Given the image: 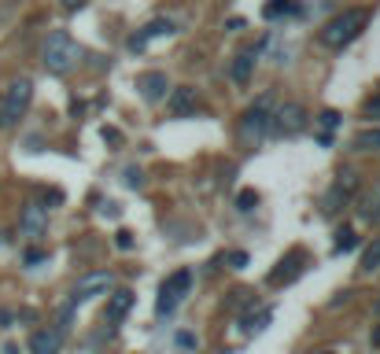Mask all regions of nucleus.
<instances>
[{
  "label": "nucleus",
  "mask_w": 380,
  "mask_h": 354,
  "mask_svg": "<svg viewBox=\"0 0 380 354\" xmlns=\"http://www.w3.org/2000/svg\"><path fill=\"white\" fill-rule=\"evenodd\" d=\"M365 19L369 15L362 8H347V12H340L336 19H329V23L321 26V45L325 48H347L365 30Z\"/></svg>",
  "instance_id": "1"
},
{
  "label": "nucleus",
  "mask_w": 380,
  "mask_h": 354,
  "mask_svg": "<svg viewBox=\"0 0 380 354\" xmlns=\"http://www.w3.org/2000/svg\"><path fill=\"white\" fill-rule=\"evenodd\" d=\"M41 59H45V70H52V74H67V70L78 67L82 48H78V41H74L67 30H56V34H48L45 48H41Z\"/></svg>",
  "instance_id": "2"
},
{
  "label": "nucleus",
  "mask_w": 380,
  "mask_h": 354,
  "mask_svg": "<svg viewBox=\"0 0 380 354\" xmlns=\"http://www.w3.org/2000/svg\"><path fill=\"white\" fill-rule=\"evenodd\" d=\"M30 100H34V85H30L26 78H19V81L8 85L4 100H0V130H12L19 118L26 115Z\"/></svg>",
  "instance_id": "3"
},
{
  "label": "nucleus",
  "mask_w": 380,
  "mask_h": 354,
  "mask_svg": "<svg viewBox=\"0 0 380 354\" xmlns=\"http://www.w3.org/2000/svg\"><path fill=\"white\" fill-rule=\"evenodd\" d=\"M269 122H274V96H258L240 118V137L244 141H263L269 133Z\"/></svg>",
  "instance_id": "4"
},
{
  "label": "nucleus",
  "mask_w": 380,
  "mask_h": 354,
  "mask_svg": "<svg viewBox=\"0 0 380 354\" xmlns=\"http://www.w3.org/2000/svg\"><path fill=\"white\" fill-rule=\"evenodd\" d=\"M189 288H192V270H178V273H170L167 281H162V288H159L155 314H159V317H170L173 310H178L181 299L189 295Z\"/></svg>",
  "instance_id": "5"
},
{
  "label": "nucleus",
  "mask_w": 380,
  "mask_h": 354,
  "mask_svg": "<svg viewBox=\"0 0 380 354\" xmlns=\"http://www.w3.org/2000/svg\"><path fill=\"white\" fill-rule=\"evenodd\" d=\"M115 288V273L111 270H93V273H85L78 284H74V295H70V306H78V303H89V299H100L107 295Z\"/></svg>",
  "instance_id": "6"
},
{
  "label": "nucleus",
  "mask_w": 380,
  "mask_h": 354,
  "mask_svg": "<svg viewBox=\"0 0 380 354\" xmlns=\"http://www.w3.org/2000/svg\"><path fill=\"white\" fill-rule=\"evenodd\" d=\"M269 130L281 133V137H296L307 130V111H303L299 104H281L274 111V122H269Z\"/></svg>",
  "instance_id": "7"
},
{
  "label": "nucleus",
  "mask_w": 380,
  "mask_h": 354,
  "mask_svg": "<svg viewBox=\"0 0 380 354\" xmlns=\"http://www.w3.org/2000/svg\"><path fill=\"white\" fill-rule=\"evenodd\" d=\"M48 229V207H41V203H26L23 214H19V233L30 236V240H41Z\"/></svg>",
  "instance_id": "8"
},
{
  "label": "nucleus",
  "mask_w": 380,
  "mask_h": 354,
  "mask_svg": "<svg viewBox=\"0 0 380 354\" xmlns=\"http://www.w3.org/2000/svg\"><path fill=\"white\" fill-rule=\"evenodd\" d=\"M354 188H358V177L351 174V170H343V174L336 177V185L325 192V207H321V210H325V214H336L347 199H351V192H354Z\"/></svg>",
  "instance_id": "9"
},
{
  "label": "nucleus",
  "mask_w": 380,
  "mask_h": 354,
  "mask_svg": "<svg viewBox=\"0 0 380 354\" xmlns=\"http://www.w3.org/2000/svg\"><path fill=\"white\" fill-rule=\"evenodd\" d=\"M303 262H307V255H303L299 248L288 251L285 259L277 262V270H269V284H288V281H296V277L303 273Z\"/></svg>",
  "instance_id": "10"
},
{
  "label": "nucleus",
  "mask_w": 380,
  "mask_h": 354,
  "mask_svg": "<svg viewBox=\"0 0 380 354\" xmlns=\"http://www.w3.org/2000/svg\"><path fill=\"white\" fill-rule=\"evenodd\" d=\"M137 89H140V96H144L148 104H159L162 96H167L170 85H167V74H162V70H148V74H140V78H137Z\"/></svg>",
  "instance_id": "11"
},
{
  "label": "nucleus",
  "mask_w": 380,
  "mask_h": 354,
  "mask_svg": "<svg viewBox=\"0 0 380 354\" xmlns=\"http://www.w3.org/2000/svg\"><path fill=\"white\" fill-rule=\"evenodd\" d=\"M162 34H173V23L170 19H151V23L140 30V34L129 37V52H144L151 37H162Z\"/></svg>",
  "instance_id": "12"
},
{
  "label": "nucleus",
  "mask_w": 380,
  "mask_h": 354,
  "mask_svg": "<svg viewBox=\"0 0 380 354\" xmlns=\"http://www.w3.org/2000/svg\"><path fill=\"white\" fill-rule=\"evenodd\" d=\"M63 347V332L59 328H37L30 336V354H59Z\"/></svg>",
  "instance_id": "13"
},
{
  "label": "nucleus",
  "mask_w": 380,
  "mask_h": 354,
  "mask_svg": "<svg viewBox=\"0 0 380 354\" xmlns=\"http://www.w3.org/2000/svg\"><path fill=\"white\" fill-rule=\"evenodd\" d=\"M129 310H133V292H129V288H118V292L107 295V310H104V317L115 325V321H122V317L129 314Z\"/></svg>",
  "instance_id": "14"
},
{
  "label": "nucleus",
  "mask_w": 380,
  "mask_h": 354,
  "mask_svg": "<svg viewBox=\"0 0 380 354\" xmlns=\"http://www.w3.org/2000/svg\"><path fill=\"white\" fill-rule=\"evenodd\" d=\"M196 111V89H189V85H181V89L170 92V115L173 118H184Z\"/></svg>",
  "instance_id": "15"
},
{
  "label": "nucleus",
  "mask_w": 380,
  "mask_h": 354,
  "mask_svg": "<svg viewBox=\"0 0 380 354\" xmlns=\"http://www.w3.org/2000/svg\"><path fill=\"white\" fill-rule=\"evenodd\" d=\"M251 70H255V48L251 52H240V56L233 59V67H229V78L236 85H244L247 78H251Z\"/></svg>",
  "instance_id": "16"
},
{
  "label": "nucleus",
  "mask_w": 380,
  "mask_h": 354,
  "mask_svg": "<svg viewBox=\"0 0 380 354\" xmlns=\"http://www.w3.org/2000/svg\"><path fill=\"white\" fill-rule=\"evenodd\" d=\"M362 218L369 225H380V181L373 185V192L365 196V207H362Z\"/></svg>",
  "instance_id": "17"
},
{
  "label": "nucleus",
  "mask_w": 380,
  "mask_h": 354,
  "mask_svg": "<svg viewBox=\"0 0 380 354\" xmlns=\"http://www.w3.org/2000/svg\"><path fill=\"white\" fill-rule=\"evenodd\" d=\"M266 19H281V15H299V0H274L263 8Z\"/></svg>",
  "instance_id": "18"
},
{
  "label": "nucleus",
  "mask_w": 380,
  "mask_h": 354,
  "mask_svg": "<svg viewBox=\"0 0 380 354\" xmlns=\"http://www.w3.org/2000/svg\"><path fill=\"white\" fill-rule=\"evenodd\" d=\"M354 148L358 152H380V130H362L354 137Z\"/></svg>",
  "instance_id": "19"
},
{
  "label": "nucleus",
  "mask_w": 380,
  "mask_h": 354,
  "mask_svg": "<svg viewBox=\"0 0 380 354\" xmlns=\"http://www.w3.org/2000/svg\"><path fill=\"white\" fill-rule=\"evenodd\" d=\"M362 270H365V273L380 270V236H373V244L362 251Z\"/></svg>",
  "instance_id": "20"
},
{
  "label": "nucleus",
  "mask_w": 380,
  "mask_h": 354,
  "mask_svg": "<svg viewBox=\"0 0 380 354\" xmlns=\"http://www.w3.org/2000/svg\"><path fill=\"white\" fill-rule=\"evenodd\" d=\"M354 248H358L354 229H340V233H336V244H332V251H336V255H347V251H354Z\"/></svg>",
  "instance_id": "21"
},
{
  "label": "nucleus",
  "mask_w": 380,
  "mask_h": 354,
  "mask_svg": "<svg viewBox=\"0 0 380 354\" xmlns=\"http://www.w3.org/2000/svg\"><path fill=\"white\" fill-rule=\"evenodd\" d=\"M255 203H258V192L255 188H244L240 196H236V210L247 214V210H255Z\"/></svg>",
  "instance_id": "22"
},
{
  "label": "nucleus",
  "mask_w": 380,
  "mask_h": 354,
  "mask_svg": "<svg viewBox=\"0 0 380 354\" xmlns=\"http://www.w3.org/2000/svg\"><path fill=\"white\" fill-rule=\"evenodd\" d=\"M115 248H118V251H133V233L118 229V233H115Z\"/></svg>",
  "instance_id": "23"
},
{
  "label": "nucleus",
  "mask_w": 380,
  "mask_h": 354,
  "mask_svg": "<svg viewBox=\"0 0 380 354\" xmlns=\"http://www.w3.org/2000/svg\"><path fill=\"white\" fill-rule=\"evenodd\" d=\"M318 122H321V130L329 133V130H336V126H340V115H336V111H321Z\"/></svg>",
  "instance_id": "24"
},
{
  "label": "nucleus",
  "mask_w": 380,
  "mask_h": 354,
  "mask_svg": "<svg viewBox=\"0 0 380 354\" xmlns=\"http://www.w3.org/2000/svg\"><path fill=\"white\" fill-rule=\"evenodd\" d=\"M126 185H129V188H140V185H144V174H140L137 166H129V170H126Z\"/></svg>",
  "instance_id": "25"
},
{
  "label": "nucleus",
  "mask_w": 380,
  "mask_h": 354,
  "mask_svg": "<svg viewBox=\"0 0 380 354\" xmlns=\"http://www.w3.org/2000/svg\"><path fill=\"white\" fill-rule=\"evenodd\" d=\"M247 262H251V259H247V251H233V255H229V266H233V270H244Z\"/></svg>",
  "instance_id": "26"
},
{
  "label": "nucleus",
  "mask_w": 380,
  "mask_h": 354,
  "mask_svg": "<svg viewBox=\"0 0 380 354\" xmlns=\"http://www.w3.org/2000/svg\"><path fill=\"white\" fill-rule=\"evenodd\" d=\"M365 118H380V92L365 104Z\"/></svg>",
  "instance_id": "27"
},
{
  "label": "nucleus",
  "mask_w": 380,
  "mask_h": 354,
  "mask_svg": "<svg viewBox=\"0 0 380 354\" xmlns=\"http://www.w3.org/2000/svg\"><path fill=\"white\" fill-rule=\"evenodd\" d=\"M104 141H107V144H122V133L111 130V126H104Z\"/></svg>",
  "instance_id": "28"
},
{
  "label": "nucleus",
  "mask_w": 380,
  "mask_h": 354,
  "mask_svg": "<svg viewBox=\"0 0 380 354\" xmlns=\"http://www.w3.org/2000/svg\"><path fill=\"white\" fill-rule=\"evenodd\" d=\"M100 214H104V218H118L122 210H118V203H104V207H100Z\"/></svg>",
  "instance_id": "29"
},
{
  "label": "nucleus",
  "mask_w": 380,
  "mask_h": 354,
  "mask_svg": "<svg viewBox=\"0 0 380 354\" xmlns=\"http://www.w3.org/2000/svg\"><path fill=\"white\" fill-rule=\"evenodd\" d=\"M26 262H30V266H37V262H45V251H26Z\"/></svg>",
  "instance_id": "30"
},
{
  "label": "nucleus",
  "mask_w": 380,
  "mask_h": 354,
  "mask_svg": "<svg viewBox=\"0 0 380 354\" xmlns=\"http://www.w3.org/2000/svg\"><path fill=\"white\" fill-rule=\"evenodd\" d=\"M178 343H181V347H196V340H192L189 332H181V336H178Z\"/></svg>",
  "instance_id": "31"
},
{
  "label": "nucleus",
  "mask_w": 380,
  "mask_h": 354,
  "mask_svg": "<svg viewBox=\"0 0 380 354\" xmlns=\"http://www.w3.org/2000/svg\"><path fill=\"white\" fill-rule=\"evenodd\" d=\"M63 4H67V8H70V12H74V8H82V4H85V0H63Z\"/></svg>",
  "instance_id": "32"
},
{
  "label": "nucleus",
  "mask_w": 380,
  "mask_h": 354,
  "mask_svg": "<svg viewBox=\"0 0 380 354\" xmlns=\"http://www.w3.org/2000/svg\"><path fill=\"white\" fill-rule=\"evenodd\" d=\"M4 354H23V351H19L15 343H8V347H4Z\"/></svg>",
  "instance_id": "33"
},
{
  "label": "nucleus",
  "mask_w": 380,
  "mask_h": 354,
  "mask_svg": "<svg viewBox=\"0 0 380 354\" xmlns=\"http://www.w3.org/2000/svg\"><path fill=\"white\" fill-rule=\"evenodd\" d=\"M373 347H380V325H377V332H373Z\"/></svg>",
  "instance_id": "34"
},
{
  "label": "nucleus",
  "mask_w": 380,
  "mask_h": 354,
  "mask_svg": "<svg viewBox=\"0 0 380 354\" xmlns=\"http://www.w3.org/2000/svg\"><path fill=\"white\" fill-rule=\"evenodd\" d=\"M377 314H380V299H377Z\"/></svg>",
  "instance_id": "35"
},
{
  "label": "nucleus",
  "mask_w": 380,
  "mask_h": 354,
  "mask_svg": "<svg viewBox=\"0 0 380 354\" xmlns=\"http://www.w3.org/2000/svg\"><path fill=\"white\" fill-rule=\"evenodd\" d=\"M321 354H329V351H321Z\"/></svg>",
  "instance_id": "36"
}]
</instances>
